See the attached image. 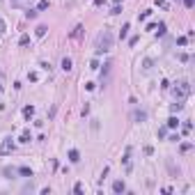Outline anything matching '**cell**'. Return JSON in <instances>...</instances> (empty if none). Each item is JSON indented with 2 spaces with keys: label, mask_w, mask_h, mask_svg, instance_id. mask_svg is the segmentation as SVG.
<instances>
[{
  "label": "cell",
  "mask_w": 195,
  "mask_h": 195,
  "mask_svg": "<svg viewBox=\"0 0 195 195\" xmlns=\"http://www.w3.org/2000/svg\"><path fill=\"white\" fill-rule=\"evenodd\" d=\"M113 44H115V35L110 30H101L97 35V41H94V51H97V55L108 53L110 48H113Z\"/></svg>",
  "instance_id": "cell-1"
},
{
  "label": "cell",
  "mask_w": 195,
  "mask_h": 195,
  "mask_svg": "<svg viewBox=\"0 0 195 195\" xmlns=\"http://www.w3.org/2000/svg\"><path fill=\"white\" fill-rule=\"evenodd\" d=\"M172 94H175V99H177V101H184V99L190 94V85H188L186 80L177 83V85H175V90H172Z\"/></svg>",
  "instance_id": "cell-2"
},
{
  "label": "cell",
  "mask_w": 195,
  "mask_h": 195,
  "mask_svg": "<svg viewBox=\"0 0 195 195\" xmlns=\"http://www.w3.org/2000/svg\"><path fill=\"white\" fill-rule=\"evenodd\" d=\"M110 69H113V62H106V64H103V71H101V83L108 80V76H110Z\"/></svg>",
  "instance_id": "cell-3"
},
{
  "label": "cell",
  "mask_w": 195,
  "mask_h": 195,
  "mask_svg": "<svg viewBox=\"0 0 195 195\" xmlns=\"http://www.w3.org/2000/svg\"><path fill=\"white\" fill-rule=\"evenodd\" d=\"M12 149H14V142H12V138H7L5 142H2V147H0V154H7Z\"/></svg>",
  "instance_id": "cell-4"
},
{
  "label": "cell",
  "mask_w": 195,
  "mask_h": 195,
  "mask_svg": "<svg viewBox=\"0 0 195 195\" xmlns=\"http://www.w3.org/2000/svg\"><path fill=\"white\" fill-rule=\"evenodd\" d=\"M113 190H115V193H124V190H126V186H124V181H122V179H117V181H115V184H113Z\"/></svg>",
  "instance_id": "cell-5"
},
{
  "label": "cell",
  "mask_w": 195,
  "mask_h": 195,
  "mask_svg": "<svg viewBox=\"0 0 195 195\" xmlns=\"http://www.w3.org/2000/svg\"><path fill=\"white\" fill-rule=\"evenodd\" d=\"M60 67L64 69V71H71V57H62V62H60Z\"/></svg>",
  "instance_id": "cell-6"
},
{
  "label": "cell",
  "mask_w": 195,
  "mask_h": 195,
  "mask_svg": "<svg viewBox=\"0 0 195 195\" xmlns=\"http://www.w3.org/2000/svg\"><path fill=\"white\" fill-rule=\"evenodd\" d=\"M133 119H135V122H145V119H147V113H145V110H135Z\"/></svg>",
  "instance_id": "cell-7"
},
{
  "label": "cell",
  "mask_w": 195,
  "mask_h": 195,
  "mask_svg": "<svg viewBox=\"0 0 195 195\" xmlns=\"http://www.w3.org/2000/svg\"><path fill=\"white\" fill-rule=\"evenodd\" d=\"M32 115H35V106H26V108H23V117H26V119H30Z\"/></svg>",
  "instance_id": "cell-8"
},
{
  "label": "cell",
  "mask_w": 195,
  "mask_h": 195,
  "mask_svg": "<svg viewBox=\"0 0 195 195\" xmlns=\"http://www.w3.org/2000/svg\"><path fill=\"white\" fill-rule=\"evenodd\" d=\"M69 161H71V163H78V161H80V154H78L76 149H71V152H69Z\"/></svg>",
  "instance_id": "cell-9"
},
{
  "label": "cell",
  "mask_w": 195,
  "mask_h": 195,
  "mask_svg": "<svg viewBox=\"0 0 195 195\" xmlns=\"http://www.w3.org/2000/svg\"><path fill=\"white\" fill-rule=\"evenodd\" d=\"M80 35H83V26H76V28L71 30V39H78Z\"/></svg>",
  "instance_id": "cell-10"
},
{
  "label": "cell",
  "mask_w": 195,
  "mask_h": 195,
  "mask_svg": "<svg viewBox=\"0 0 195 195\" xmlns=\"http://www.w3.org/2000/svg\"><path fill=\"white\" fill-rule=\"evenodd\" d=\"M177 126H179V119H177V117H170L168 119V128H177Z\"/></svg>",
  "instance_id": "cell-11"
},
{
  "label": "cell",
  "mask_w": 195,
  "mask_h": 195,
  "mask_svg": "<svg viewBox=\"0 0 195 195\" xmlns=\"http://www.w3.org/2000/svg\"><path fill=\"white\" fill-rule=\"evenodd\" d=\"M46 30H48L46 26H39V28L35 30V35H37V37H44V35H46Z\"/></svg>",
  "instance_id": "cell-12"
},
{
  "label": "cell",
  "mask_w": 195,
  "mask_h": 195,
  "mask_svg": "<svg viewBox=\"0 0 195 195\" xmlns=\"http://www.w3.org/2000/svg\"><path fill=\"white\" fill-rule=\"evenodd\" d=\"M154 30H159L156 35H159V37H163V35H165V23H159V26H156Z\"/></svg>",
  "instance_id": "cell-13"
},
{
  "label": "cell",
  "mask_w": 195,
  "mask_h": 195,
  "mask_svg": "<svg viewBox=\"0 0 195 195\" xmlns=\"http://www.w3.org/2000/svg\"><path fill=\"white\" fill-rule=\"evenodd\" d=\"M28 2H30V0H12V5H14V7H26Z\"/></svg>",
  "instance_id": "cell-14"
},
{
  "label": "cell",
  "mask_w": 195,
  "mask_h": 195,
  "mask_svg": "<svg viewBox=\"0 0 195 195\" xmlns=\"http://www.w3.org/2000/svg\"><path fill=\"white\" fill-rule=\"evenodd\" d=\"M128 28H131L128 23H124V26H122V30H119V37H122V39H124V37L128 35Z\"/></svg>",
  "instance_id": "cell-15"
},
{
  "label": "cell",
  "mask_w": 195,
  "mask_h": 195,
  "mask_svg": "<svg viewBox=\"0 0 195 195\" xmlns=\"http://www.w3.org/2000/svg\"><path fill=\"white\" fill-rule=\"evenodd\" d=\"M19 140H21V142H30V131H23Z\"/></svg>",
  "instance_id": "cell-16"
},
{
  "label": "cell",
  "mask_w": 195,
  "mask_h": 195,
  "mask_svg": "<svg viewBox=\"0 0 195 195\" xmlns=\"http://www.w3.org/2000/svg\"><path fill=\"white\" fill-rule=\"evenodd\" d=\"M19 172H21L23 177H32V170H30V168H19Z\"/></svg>",
  "instance_id": "cell-17"
},
{
  "label": "cell",
  "mask_w": 195,
  "mask_h": 195,
  "mask_svg": "<svg viewBox=\"0 0 195 195\" xmlns=\"http://www.w3.org/2000/svg\"><path fill=\"white\" fill-rule=\"evenodd\" d=\"M19 44H21V46H28V44H30V37H28V35H23V37L19 39Z\"/></svg>",
  "instance_id": "cell-18"
},
{
  "label": "cell",
  "mask_w": 195,
  "mask_h": 195,
  "mask_svg": "<svg viewBox=\"0 0 195 195\" xmlns=\"http://www.w3.org/2000/svg\"><path fill=\"white\" fill-rule=\"evenodd\" d=\"M181 108H184V103H181V101H177V103H172V113H179Z\"/></svg>",
  "instance_id": "cell-19"
},
{
  "label": "cell",
  "mask_w": 195,
  "mask_h": 195,
  "mask_svg": "<svg viewBox=\"0 0 195 195\" xmlns=\"http://www.w3.org/2000/svg\"><path fill=\"white\" fill-rule=\"evenodd\" d=\"M37 7H39V9H48V0H39V5H37Z\"/></svg>",
  "instance_id": "cell-20"
},
{
  "label": "cell",
  "mask_w": 195,
  "mask_h": 195,
  "mask_svg": "<svg viewBox=\"0 0 195 195\" xmlns=\"http://www.w3.org/2000/svg\"><path fill=\"white\" fill-rule=\"evenodd\" d=\"M186 41H188V37H179V39H177V44H179V46H186Z\"/></svg>",
  "instance_id": "cell-21"
},
{
  "label": "cell",
  "mask_w": 195,
  "mask_h": 195,
  "mask_svg": "<svg viewBox=\"0 0 195 195\" xmlns=\"http://www.w3.org/2000/svg\"><path fill=\"white\" fill-rule=\"evenodd\" d=\"M142 69H145V71H149V69H152V60H145V64H142Z\"/></svg>",
  "instance_id": "cell-22"
},
{
  "label": "cell",
  "mask_w": 195,
  "mask_h": 195,
  "mask_svg": "<svg viewBox=\"0 0 195 195\" xmlns=\"http://www.w3.org/2000/svg\"><path fill=\"white\" fill-rule=\"evenodd\" d=\"M90 69H94V71H97V69H99V62L92 60V62H90Z\"/></svg>",
  "instance_id": "cell-23"
},
{
  "label": "cell",
  "mask_w": 195,
  "mask_h": 195,
  "mask_svg": "<svg viewBox=\"0 0 195 195\" xmlns=\"http://www.w3.org/2000/svg\"><path fill=\"white\" fill-rule=\"evenodd\" d=\"M74 193L80 195V193H83V186H80V184H76V186H74Z\"/></svg>",
  "instance_id": "cell-24"
},
{
  "label": "cell",
  "mask_w": 195,
  "mask_h": 195,
  "mask_svg": "<svg viewBox=\"0 0 195 195\" xmlns=\"http://www.w3.org/2000/svg\"><path fill=\"white\" fill-rule=\"evenodd\" d=\"M28 78H30V80H32V83H37V78H39V76H37V74H35V71H32V74H28Z\"/></svg>",
  "instance_id": "cell-25"
},
{
  "label": "cell",
  "mask_w": 195,
  "mask_h": 195,
  "mask_svg": "<svg viewBox=\"0 0 195 195\" xmlns=\"http://www.w3.org/2000/svg\"><path fill=\"white\" fill-rule=\"evenodd\" d=\"M184 5H186V7H188V9H190V7H193V5H195V0H184Z\"/></svg>",
  "instance_id": "cell-26"
},
{
  "label": "cell",
  "mask_w": 195,
  "mask_h": 195,
  "mask_svg": "<svg viewBox=\"0 0 195 195\" xmlns=\"http://www.w3.org/2000/svg\"><path fill=\"white\" fill-rule=\"evenodd\" d=\"M5 30H7V26H5V21L0 19V32H5Z\"/></svg>",
  "instance_id": "cell-27"
},
{
  "label": "cell",
  "mask_w": 195,
  "mask_h": 195,
  "mask_svg": "<svg viewBox=\"0 0 195 195\" xmlns=\"http://www.w3.org/2000/svg\"><path fill=\"white\" fill-rule=\"evenodd\" d=\"M94 5H97V7L99 5H106V0H94Z\"/></svg>",
  "instance_id": "cell-28"
},
{
  "label": "cell",
  "mask_w": 195,
  "mask_h": 195,
  "mask_svg": "<svg viewBox=\"0 0 195 195\" xmlns=\"http://www.w3.org/2000/svg\"><path fill=\"white\" fill-rule=\"evenodd\" d=\"M115 2H122V0H115Z\"/></svg>",
  "instance_id": "cell-29"
}]
</instances>
